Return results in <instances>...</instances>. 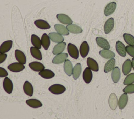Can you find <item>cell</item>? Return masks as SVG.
Returning a JSON list of instances; mask_svg holds the SVG:
<instances>
[{"label": "cell", "instance_id": "cell-1", "mask_svg": "<svg viewBox=\"0 0 134 119\" xmlns=\"http://www.w3.org/2000/svg\"><path fill=\"white\" fill-rule=\"evenodd\" d=\"M65 88L60 84H54L49 88L50 92L54 94H61L65 91Z\"/></svg>", "mask_w": 134, "mask_h": 119}, {"label": "cell", "instance_id": "cell-2", "mask_svg": "<svg viewBox=\"0 0 134 119\" xmlns=\"http://www.w3.org/2000/svg\"><path fill=\"white\" fill-rule=\"evenodd\" d=\"M69 55L73 58L77 59L79 58V50L76 46L71 43H69L67 47Z\"/></svg>", "mask_w": 134, "mask_h": 119}, {"label": "cell", "instance_id": "cell-3", "mask_svg": "<svg viewBox=\"0 0 134 119\" xmlns=\"http://www.w3.org/2000/svg\"><path fill=\"white\" fill-rule=\"evenodd\" d=\"M24 65L19 62H15L9 64L7 68L11 71L14 72H18L21 71L25 69Z\"/></svg>", "mask_w": 134, "mask_h": 119}, {"label": "cell", "instance_id": "cell-4", "mask_svg": "<svg viewBox=\"0 0 134 119\" xmlns=\"http://www.w3.org/2000/svg\"><path fill=\"white\" fill-rule=\"evenodd\" d=\"M3 88L4 90L8 94H10L12 92L13 89V84L11 80L6 77L3 81Z\"/></svg>", "mask_w": 134, "mask_h": 119}, {"label": "cell", "instance_id": "cell-5", "mask_svg": "<svg viewBox=\"0 0 134 119\" xmlns=\"http://www.w3.org/2000/svg\"><path fill=\"white\" fill-rule=\"evenodd\" d=\"M117 4L115 2H110L108 3L104 9V14L105 16H108L112 14L115 10L116 8Z\"/></svg>", "mask_w": 134, "mask_h": 119}, {"label": "cell", "instance_id": "cell-6", "mask_svg": "<svg viewBox=\"0 0 134 119\" xmlns=\"http://www.w3.org/2000/svg\"><path fill=\"white\" fill-rule=\"evenodd\" d=\"M56 17L58 20L63 24L69 25V24H72L73 23V21L71 19V18L65 14H58L57 15Z\"/></svg>", "mask_w": 134, "mask_h": 119}, {"label": "cell", "instance_id": "cell-7", "mask_svg": "<svg viewBox=\"0 0 134 119\" xmlns=\"http://www.w3.org/2000/svg\"><path fill=\"white\" fill-rule=\"evenodd\" d=\"M114 27V19L111 17L108 19L105 23L104 26V30L105 34H107L109 33L113 29Z\"/></svg>", "mask_w": 134, "mask_h": 119}, {"label": "cell", "instance_id": "cell-8", "mask_svg": "<svg viewBox=\"0 0 134 119\" xmlns=\"http://www.w3.org/2000/svg\"><path fill=\"white\" fill-rule=\"evenodd\" d=\"M116 49L117 53L121 57H125L126 55V49L124 44L120 41H117L116 43Z\"/></svg>", "mask_w": 134, "mask_h": 119}, {"label": "cell", "instance_id": "cell-9", "mask_svg": "<svg viewBox=\"0 0 134 119\" xmlns=\"http://www.w3.org/2000/svg\"><path fill=\"white\" fill-rule=\"evenodd\" d=\"M96 42L99 47L104 49H109L110 47L108 41L103 37H96Z\"/></svg>", "mask_w": 134, "mask_h": 119}, {"label": "cell", "instance_id": "cell-10", "mask_svg": "<svg viewBox=\"0 0 134 119\" xmlns=\"http://www.w3.org/2000/svg\"><path fill=\"white\" fill-rule=\"evenodd\" d=\"M49 37L53 42L59 43L63 42L64 41V38L62 35L58 33L51 32L49 34Z\"/></svg>", "mask_w": 134, "mask_h": 119}, {"label": "cell", "instance_id": "cell-11", "mask_svg": "<svg viewBox=\"0 0 134 119\" xmlns=\"http://www.w3.org/2000/svg\"><path fill=\"white\" fill-rule=\"evenodd\" d=\"M13 41L11 40H7L3 42L0 46V53H4L9 51L12 48Z\"/></svg>", "mask_w": 134, "mask_h": 119}, {"label": "cell", "instance_id": "cell-12", "mask_svg": "<svg viewBox=\"0 0 134 119\" xmlns=\"http://www.w3.org/2000/svg\"><path fill=\"white\" fill-rule=\"evenodd\" d=\"M68 55L66 53H61L58 55L53 58L52 59V63L54 64H60L65 61L68 58Z\"/></svg>", "mask_w": 134, "mask_h": 119}, {"label": "cell", "instance_id": "cell-13", "mask_svg": "<svg viewBox=\"0 0 134 119\" xmlns=\"http://www.w3.org/2000/svg\"><path fill=\"white\" fill-rule=\"evenodd\" d=\"M92 78L93 74L92 70L88 67L86 68L83 73V78L84 82L87 84L90 83L92 80Z\"/></svg>", "mask_w": 134, "mask_h": 119}, {"label": "cell", "instance_id": "cell-14", "mask_svg": "<svg viewBox=\"0 0 134 119\" xmlns=\"http://www.w3.org/2000/svg\"><path fill=\"white\" fill-rule=\"evenodd\" d=\"M89 45L87 41H83L80 47V53L82 58H85L87 56L89 52Z\"/></svg>", "mask_w": 134, "mask_h": 119}, {"label": "cell", "instance_id": "cell-15", "mask_svg": "<svg viewBox=\"0 0 134 119\" xmlns=\"http://www.w3.org/2000/svg\"><path fill=\"white\" fill-rule=\"evenodd\" d=\"M108 103L111 110H115L116 109L118 104V99L115 93H112L110 95L108 99Z\"/></svg>", "mask_w": 134, "mask_h": 119}, {"label": "cell", "instance_id": "cell-16", "mask_svg": "<svg viewBox=\"0 0 134 119\" xmlns=\"http://www.w3.org/2000/svg\"><path fill=\"white\" fill-rule=\"evenodd\" d=\"M23 90L26 94L29 96H31L33 95L34 89L32 84L28 81H26L23 85Z\"/></svg>", "mask_w": 134, "mask_h": 119}, {"label": "cell", "instance_id": "cell-17", "mask_svg": "<svg viewBox=\"0 0 134 119\" xmlns=\"http://www.w3.org/2000/svg\"><path fill=\"white\" fill-rule=\"evenodd\" d=\"M66 46V43L65 42H59L54 47L52 53L54 55H58L62 53L65 49Z\"/></svg>", "mask_w": 134, "mask_h": 119}, {"label": "cell", "instance_id": "cell-18", "mask_svg": "<svg viewBox=\"0 0 134 119\" xmlns=\"http://www.w3.org/2000/svg\"><path fill=\"white\" fill-rule=\"evenodd\" d=\"M29 66L31 69L35 71H41L44 69L45 67L44 65L38 61L31 62L29 64Z\"/></svg>", "mask_w": 134, "mask_h": 119}, {"label": "cell", "instance_id": "cell-19", "mask_svg": "<svg viewBox=\"0 0 134 119\" xmlns=\"http://www.w3.org/2000/svg\"><path fill=\"white\" fill-rule=\"evenodd\" d=\"M15 57L18 62L25 64L26 63V57L24 53L19 50H15Z\"/></svg>", "mask_w": 134, "mask_h": 119}, {"label": "cell", "instance_id": "cell-20", "mask_svg": "<svg viewBox=\"0 0 134 119\" xmlns=\"http://www.w3.org/2000/svg\"><path fill=\"white\" fill-rule=\"evenodd\" d=\"M128 100V95L127 93H123L119 98L118 102V104L119 106V108L121 110L123 109L126 105L127 104Z\"/></svg>", "mask_w": 134, "mask_h": 119}, {"label": "cell", "instance_id": "cell-21", "mask_svg": "<svg viewBox=\"0 0 134 119\" xmlns=\"http://www.w3.org/2000/svg\"><path fill=\"white\" fill-rule=\"evenodd\" d=\"M87 64L88 67L94 71H98L99 70L98 64L96 61L92 58H88L87 59Z\"/></svg>", "mask_w": 134, "mask_h": 119}, {"label": "cell", "instance_id": "cell-22", "mask_svg": "<svg viewBox=\"0 0 134 119\" xmlns=\"http://www.w3.org/2000/svg\"><path fill=\"white\" fill-rule=\"evenodd\" d=\"M132 64L131 61L130 59H127L123 63L122 66V70L124 75H127L130 72L131 70Z\"/></svg>", "mask_w": 134, "mask_h": 119}, {"label": "cell", "instance_id": "cell-23", "mask_svg": "<svg viewBox=\"0 0 134 119\" xmlns=\"http://www.w3.org/2000/svg\"><path fill=\"white\" fill-rule=\"evenodd\" d=\"M63 67L65 73L68 76H71L72 74L73 69L72 62L69 59H66L64 62Z\"/></svg>", "mask_w": 134, "mask_h": 119}, {"label": "cell", "instance_id": "cell-24", "mask_svg": "<svg viewBox=\"0 0 134 119\" xmlns=\"http://www.w3.org/2000/svg\"><path fill=\"white\" fill-rule=\"evenodd\" d=\"M34 24L38 28L41 29H47L50 28V25L49 23L42 19L36 20L35 21Z\"/></svg>", "mask_w": 134, "mask_h": 119}, {"label": "cell", "instance_id": "cell-25", "mask_svg": "<svg viewBox=\"0 0 134 119\" xmlns=\"http://www.w3.org/2000/svg\"><path fill=\"white\" fill-rule=\"evenodd\" d=\"M54 29L57 33H59L62 35L66 36L69 34V30H68L66 27L63 25L55 24L54 25Z\"/></svg>", "mask_w": 134, "mask_h": 119}, {"label": "cell", "instance_id": "cell-26", "mask_svg": "<svg viewBox=\"0 0 134 119\" xmlns=\"http://www.w3.org/2000/svg\"><path fill=\"white\" fill-rule=\"evenodd\" d=\"M27 104L32 108H39L42 106L41 102L38 100L35 99H30L26 100Z\"/></svg>", "mask_w": 134, "mask_h": 119}, {"label": "cell", "instance_id": "cell-27", "mask_svg": "<svg viewBox=\"0 0 134 119\" xmlns=\"http://www.w3.org/2000/svg\"><path fill=\"white\" fill-rule=\"evenodd\" d=\"M41 45L45 50H48L50 45V39L46 33H44L41 38Z\"/></svg>", "mask_w": 134, "mask_h": 119}, {"label": "cell", "instance_id": "cell-28", "mask_svg": "<svg viewBox=\"0 0 134 119\" xmlns=\"http://www.w3.org/2000/svg\"><path fill=\"white\" fill-rule=\"evenodd\" d=\"M120 78V71L118 67H116L112 70L111 78L114 83H117Z\"/></svg>", "mask_w": 134, "mask_h": 119}, {"label": "cell", "instance_id": "cell-29", "mask_svg": "<svg viewBox=\"0 0 134 119\" xmlns=\"http://www.w3.org/2000/svg\"><path fill=\"white\" fill-rule=\"evenodd\" d=\"M99 53L101 57L105 59H111L115 56V53L109 49H103L99 51Z\"/></svg>", "mask_w": 134, "mask_h": 119}, {"label": "cell", "instance_id": "cell-30", "mask_svg": "<svg viewBox=\"0 0 134 119\" xmlns=\"http://www.w3.org/2000/svg\"><path fill=\"white\" fill-rule=\"evenodd\" d=\"M39 74L44 79H51L55 75L54 73L52 71L49 69H43L42 71H39Z\"/></svg>", "mask_w": 134, "mask_h": 119}, {"label": "cell", "instance_id": "cell-31", "mask_svg": "<svg viewBox=\"0 0 134 119\" xmlns=\"http://www.w3.org/2000/svg\"><path fill=\"white\" fill-rule=\"evenodd\" d=\"M115 62H116V60L114 58H111L110 60H109L105 64L104 69V72L105 73H107L111 71L115 67Z\"/></svg>", "mask_w": 134, "mask_h": 119}, {"label": "cell", "instance_id": "cell-32", "mask_svg": "<svg viewBox=\"0 0 134 119\" xmlns=\"http://www.w3.org/2000/svg\"><path fill=\"white\" fill-rule=\"evenodd\" d=\"M66 28L69 32L73 34H80L82 32V29L79 26L75 24H69L66 26Z\"/></svg>", "mask_w": 134, "mask_h": 119}, {"label": "cell", "instance_id": "cell-33", "mask_svg": "<svg viewBox=\"0 0 134 119\" xmlns=\"http://www.w3.org/2000/svg\"><path fill=\"white\" fill-rule=\"evenodd\" d=\"M82 71V67L81 64L80 63H76L75 66L74 67L73 69V71H72V75L73 79L74 80H76L78 79V78L80 77L81 73Z\"/></svg>", "mask_w": 134, "mask_h": 119}, {"label": "cell", "instance_id": "cell-34", "mask_svg": "<svg viewBox=\"0 0 134 119\" xmlns=\"http://www.w3.org/2000/svg\"><path fill=\"white\" fill-rule=\"evenodd\" d=\"M30 53L32 56L38 60H42V57L41 53L39 50V49L35 47H31L30 48Z\"/></svg>", "mask_w": 134, "mask_h": 119}, {"label": "cell", "instance_id": "cell-35", "mask_svg": "<svg viewBox=\"0 0 134 119\" xmlns=\"http://www.w3.org/2000/svg\"><path fill=\"white\" fill-rule=\"evenodd\" d=\"M31 41L34 47L38 49H40L41 48L42 45L41 39H40L39 37L38 36L35 34H32L31 36Z\"/></svg>", "mask_w": 134, "mask_h": 119}, {"label": "cell", "instance_id": "cell-36", "mask_svg": "<svg viewBox=\"0 0 134 119\" xmlns=\"http://www.w3.org/2000/svg\"><path fill=\"white\" fill-rule=\"evenodd\" d=\"M123 37L124 40L127 44L134 46V37L132 35L125 33L123 34Z\"/></svg>", "mask_w": 134, "mask_h": 119}, {"label": "cell", "instance_id": "cell-37", "mask_svg": "<svg viewBox=\"0 0 134 119\" xmlns=\"http://www.w3.org/2000/svg\"><path fill=\"white\" fill-rule=\"evenodd\" d=\"M134 83V73H131L128 74L124 81L125 85H128Z\"/></svg>", "mask_w": 134, "mask_h": 119}, {"label": "cell", "instance_id": "cell-38", "mask_svg": "<svg viewBox=\"0 0 134 119\" xmlns=\"http://www.w3.org/2000/svg\"><path fill=\"white\" fill-rule=\"evenodd\" d=\"M123 92L126 93H134V84L132 83L128 84L123 89Z\"/></svg>", "mask_w": 134, "mask_h": 119}, {"label": "cell", "instance_id": "cell-39", "mask_svg": "<svg viewBox=\"0 0 134 119\" xmlns=\"http://www.w3.org/2000/svg\"><path fill=\"white\" fill-rule=\"evenodd\" d=\"M126 52L129 55L134 58V46L131 45H128L126 47Z\"/></svg>", "mask_w": 134, "mask_h": 119}, {"label": "cell", "instance_id": "cell-40", "mask_svg": "<svg viewBox=\"0 0 134 119\" xmlns=\"http://www.w3.org/2000/svg\"><path fill=\"white\" fill-rule=\"evenodd\" d=\"M8 74L7 71L4 68L0 67V77H6Z\"/></svg>", "mask_w": 134, "mask_h": 119}, {"label": "cell", "instance_id": "cell-41", "mask_svg": "<svg viewBox=\"0 0 134 119\" xmlns=\"http://www.w3.org/2000/svg\"><path fill=\"white\" fill-rule=\"evenodd\" d=\"M7 55L6 53H0V63L3 62L6 59Z\"/></svg>", "mask_w": 134, "mask_h": 119}, {"label": "cell", "instance_id": "cell-42", "mask_svg": "<svg viewBox=\"0 0 134 119\" xmlns=\"http://www.w3.org/2000/svg\"><path fill=\"white\" fill-rule=\"evenodd\" d=\"M131 64H132V67L134 70V58H133L132 59V60H131Z\"/></svg>", "mask_w": 134, "mask_h": 119}]
</instances>
